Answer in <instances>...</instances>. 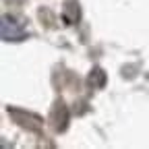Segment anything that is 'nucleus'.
Segmentation results:
<instances>
[{"instance_id":"nucleus-1","label":"nucleus","mask_w":149,"mask_h":149,"mask_svg":"<svg viewBox=\"0 0 149 149\" xmlns=\"http://www.w3.org/2000/svg\"><path fill=\"white\" fill-rule=\"evenodd\" d=\"M0 35H2L4 42H23V40H27V25H25V19L17 17V15H2Z\"/></svg>"},{"instance_id":"nucleus-2","label":"nucleus","mask_w":149,"mask_h":149,"mask_svg":"<svg viewBox=\"0 0 149 149\" xmlns=\"http://www.w3.org/2000/svg\"><path fill=\"white\" fill-rule=\"evenodd\" d=\"M8 114L15 118V122L19 126H23L27 130H31V133H40L42 130V118L35 116V114H29V112H23V110H17V108H8Z\"/></svg>"},{"instance_id":"nucleus-3","label":"nucleus","mask_w":149,"mask_h":149,"mask_svg":"<svg viewBox=\"0 0 149 149\" xmlns=\"http://www.w3.org/2000/svg\"><path fill=\"white\" fill-rule=\"evenodd\" d=\"M50 122L54 126L56 133H62L68 126V108L64 106V102H56L52 108V114H50Z\"/></svg>"},{"instance_id":"nucleus-4","label":"nucleus","mask_w":149,"mask_h":149,"mask_svg":"<svg viewBox=\"0 0 149 149\" xmlns=\"http://www.w3.org/2000/svg\"><path fill=\"white\" fill-rule=\"evenodd\" d=\"M87 83H89V87H93V89H102V87L106 85V72H104L102 68H93L91 74H89V79H87Z\"/></svg>"},{"instance_id":"nucleus-5","label":"nucleus","mask_w":149,"mask_h":149,"mask_svg":"<svg viewBox=\"0 0 149 149\" xmlns=\"http://www.w3.org/2000/svg\"><path fill=\"white\" fill-rule=\"evenodd\" d=\"M77 19H79V8H77V4H74V2H68L66 8H64V21H66L68 25H72V23H77Z\"/></svg>"},{"instance_id":"nucleus-6","label":"nucleus","mask_w":149,"mask_h":149,"mask_svg":"<svg viewBox=\"0 0 149 149\" xmlns=\"http://www.w3.org/2000/svg\"><path fill=\"white\" fill-rule=\"evenodd\" d=\"M4 2H8V4H21L23 0H4Z\"/></svg>"}]
</instances>
